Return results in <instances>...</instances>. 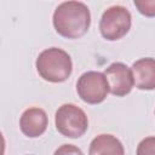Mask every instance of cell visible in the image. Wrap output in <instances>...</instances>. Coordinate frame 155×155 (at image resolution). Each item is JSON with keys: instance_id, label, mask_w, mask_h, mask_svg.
<instances>
[{"instance_id": "obj_8", "label": "cell", "mask_w": 155, "mask_h": 155, "mask_svg": "<svg viewBox=\"0 0 155 155\" xmlns=\"http://www.w3.org/2000/svg\"><path fill=\"white\" fill-rule=\"evenodd\" d=\"M131 70L137 88L145 91L155 88V58H139L132 64Z\"/></svg>"}, {"instance_id": "obj_5", "label": "cell", "mask_w": 155, "mask_h": 155, "mask_svg": "<svg viewBox=\"0 0 155 155\" xmlns=\"http://www.w3.org/2000/svg\"><path fill=\"white\" fill-rule=\"evenodd\" d=\"M76 91L81 101L85 103L99 104L107 98L109 93V85L104 73L91 70L84 73L78 79Z\"/></svg>"}, {"instance_id": "obj_9", "label": "cell", "mask_w": 155, "mask_h": 155, "mask_svg": "<svg viewBox=\"0 0 155 155\" xmlns=\"http://www.w3.org/2000/svg\"><path fill=\"white\" fill-rule=\"evenodd\" d=\"M88 155H125V149L115 136L102 133L92 139Z\"/></svg>"}, {"instance_id": "obj_11", "label": "cell", "mask_w": 155, "mask_h": 155, "mask_svg": "<svg viewBox=\"0 0 155 155\" xmlns=\"http://www.w3.org/2000/svg\"><path fill=\"white\" fill-rule=\"evenodd\" d=\"M134 6L145 17H155V0H134Z\"/></svg>"}, {"instance_id": "obj_2", "label": "cell", "mask_w": 155, "mask_h": 155, "mask_svg": "<svg viewBox=\"0 0 155 155\" xmlns=\"http://www.w3.org/2000/svg\"><path fill=\"white\" fill-rule=\"evenodd\" d=\"M39 75L50 82H63L73 71V62L68 52L59 47L44 50L35 62Z\"/></svg>"}, {"instance_id": "obj_10", "label": "cell", "mask_w": 155, "mask_h": 155, "mask_svg": "<svg viewBox=\"0 0 155 155\" xmlns=\"http://www.w3.org/2000/svg\"><path fill=\"white\" fill-rule=\"evenodd\" d=\"M137 155H155V136L145 137L139 142Z\"/></svg>"}, {"instance_id": "obj_7", "label": "cell", "mask_w": 155, "mask_h": 155, "mask_svg": "<svg viewBox=\"0 0 155 155\" xmlns=\"http://www.w3.org/2000/svg\"><path fill=\"white\" fill-rule=\"evenodd\" d=\"M48 119L46 111L38 107L25 109L19 119V128L22 133L29 138L40 137L46 131Z\"/></svg>"}, {"instance_id": "obj_4", "label": "cell", "mask_w": 155, "mask_h": 155, "mask_svg": "<svg viewBox=\"0 0 155 155\" xmlns=\"http://www.w3.org/2000/svg\"><path fill=\"white\" fill-rule=\"evenodd\" d=\"M132 17L130 11L120 5L108 7L99 21V31L105 40L115 41L124 38L131 29Z\"/></svg>"}, {"instance_id": "obj_1", "label": "cell", "mask_w": 155, "mask_h": 155, "mask_svg": "<svg viewBox=\"0 0 155 155\" xmlns=\"http://www.w3.org/2000/svg\"><path fill=\"white\" fill-rule=\"evenodd\" d=\"M56 31L67 39L84 36L91 24V13L81 1H64L59 4L52 17Z\"/></svg>"}, {"instance_id": "obj_3", "label": "cell", "mask_w": 155, "mask_h": 155, "mask_svg": "<svg viewBox=\"0 0 155 155\" xmlns=\"http://www.w3.org/2000/svg\"><path fill=\"white\" fill-rule=\"evenodd\" d=\"M57 131L68 138H79L88 128V119L85 111L75 104L67 103L61 105L54 115Z\"/></svg>"}, {"instance_id": "obj_6", "label": "cell", "mask_w": 155, "mask_h": 155, "mask_svg": "<svg viewBox=\"0 0 155 155\" xmlns=\"http://www.w3.org/2000/svg\"><path fill=\"white\" fill-rule=\"evenodd\" d=\"M104 75L109 85V92L116 97L128 94L134 86L132 70L121 62L111 63L105 68Z\"/></svg>"}, {"instance_id": "obj_12", "label": "cell", "mask_w": 155, "mask_h": 155, "mask_svg": "<svg viewBox=\"0 0 155 155\" xmlns=\"http://www.w3.org/2000/svg\"><path fill=\"white\" fill-rule=\"evenodd\" d=\"M53 155H84V153L74 144H63L56 149Z\"/></svg>"}]
</instances>
